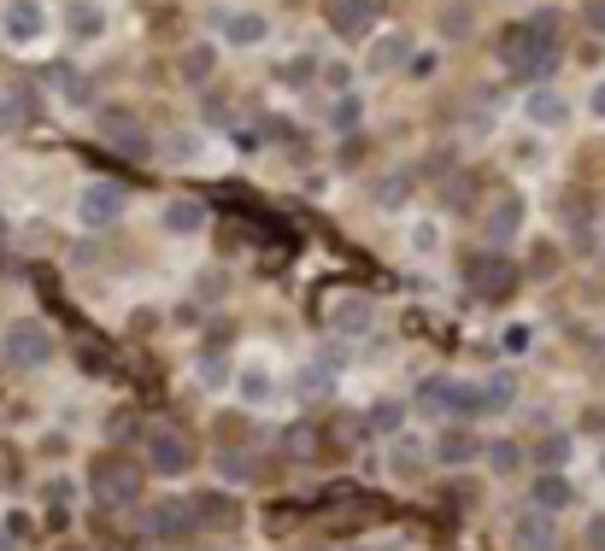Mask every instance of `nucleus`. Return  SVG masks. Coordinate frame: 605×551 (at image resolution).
<instances>
[{
    "label": "nucleus",
    "instance_id": "obj_1",
    "mask_svg": "<svg viewBox=\"0 0 605 551\" xmlns=\"http://www.w3.org/2000/svg\"><path fill=\"white\" fill-rule=\"evenodd\" d=\"M53 353H60V341H53V329L41 317H12L7 335H0V358L12 370H48Z\"/></svg>",
    "mask_w": 605,
    "mask_h": 551
},
{
    "label": "nucleus",
    "instance_id": "obj_2",
    "mask_svg": "<svg viewBox=\"0 0 605 551\" xmlns=\"http://www.w3.org/2000/svg\"><path fill=\"white\" fill-rule=\"evenodd\" d=\"M417 411H424V417H465V423H477V417H482V387L477 382H458V375H424V382H417Z\"/></svg>",
    "mask_w": 605,
    "mask_h": 551
},
{
    "label": "nucleus",
    "instance_id": "obj_3",
    "mask_svg": "<svg viewBox=\"0 0 605 551\" xmlns=\"http://www.w3.org/2000/svg\"><path fill=\"white\" fill-rule=\"evenodd\" d=\"M89 492L100 504H112V511H124V504L141 499V470L129 458H118V452H100L89 463Z\"/></svg>",
    "mask_w": 605,
    "mask_h": 551
},
{
    "label": "nucleus",
    "instance_id": "obj_4",
    "mask_svg": "<svg viewBox=\"0 0 605 551\" xmlns=\"http://www.w3.org/2000/svg\"><path fill=\"white\" fill-rule=\"evenodd\" d=\"M0 36H7V48L30 53L41 41L53 36V12L41 7V0H7V12H0Z\"/></svg>",
    "mask_w": 605,
    "mask_h": 551
},
{
    "label": "nucleus",
    "instance_id": "obj_5",
    "mask_svg": "<svg viewBox=\"0 0 605 551\" xmlns=\"http://www.w3.org/2000/svg\"><path fill=\"white\" fill-rule=\"evenodd\" d=\"M194 528H200L194 499H153V504H141V534H148V540H160V546L189 540Z\"/></svg>",
    "mask_w": 605,
    "mask_h": 551
},
{
    "label": "nucleus",
    "instance_id": "obj_6",
    "mask_svg": "<svg viewBox=\"0 0 605 551\" xmlns=\"http://www.w3.org/2000/svg\"><path fill=\"white\" fill-rule=\"evenodd\" d=\"M71 212H77V223H83V229H94V235H100V229L124 223L129 200H124V188H118V182L100 177V182H83V188H77V206H71Z\"/></svg>",
    "mask_w": 605,
    "mask_h": 551
},
{
    "label": "nucleus",
    "instance_id": "obj_7",
    "mask_svg": "<svg viewBox=\"0 0 605 551\" xmlns=\"http://www.w3.org/2000/svg\"><path fill=\"white\" fill-rule=\"evenodd\" d=\"M141 458H148V470L160 475V482H177V475L194 470V446H189V434H177V428H148Z\"/></svg>",
    "mask_w": 605,
    "mask_h": 551
},
{
    "label": "nucleus",
    "instance_id": "obj_8",
    "mask_svg": "<svg viewBox=\"0 0 605 551\" xmlns=\"http://www.w3.org/2000/svg\"><path fill=\"white\" fill-rule=\"evenodd\" d=\"M400 65H412V30H382L365 48V77H394Z\"/></svg>",
    "mask_w": 605,
    "mask_h": 551
},
{
    "label": "nucleus",
    "instance_id": "obj_9",
    "mask_svg": "<svg viewBox=\"0 0 605 551\" xmlns=\"http://www.w3.org/2000/svg\"><path fill=\"white\" fill-rule=\"evenodd\" d=\"M506 546H512V551H558L553 516H541V511H517V516L506 522Z\"/></svg>",
    "mask_w": 605,
    "mask_h": 551
},
{
    "label": "nucleus",
    "instance_id": "obj_10",
    "mask_svg": "<svg viewBox=\"0 0 605 551\" xmlns=\"http://www.w3.org/2000/svg\"><path fill=\"white\" fill-rule=\"evenodd\" d=\"M377 7L382 0H324V18H329L336 36L358 41V36H370V24H377Z\"/></svg>",
    "mask_w": 605,
    "mask_h": 551
},
{
    "label": "nucleus",
    "instance_id": "obj_11",
    "mask_svg": "<svg viewBox=\"0 0 605 551\" xmlns=\"http://www.w3.org/2000/svg\"><path fill=\"white\" fill-rule=\"evenodd\" d=\"M570 504H576V487L565 482V470H541L535 475V487H529V511H541V516H565L570 511Z\"/></svg>",
    "mask_w": 605,
    "mask_h": 551
},
{
    "label": "nucleus",
    "instance_id": "obj_12",
    "mask_svg": "<svg viewBox=\"0 0 605 551\" xmlns=\"http://www.w3.org/2000/svg\"><path fill=\"white\" fill-rule=\"evenodd\" d=\"M160 229H165L171 241H194L200 229H206V206H200V200H189V194L165 200V206H160Z\"/></svg>",
    "mask_w": 605,
    "mask_h": 551
},
{
    "label": "nucleus",
    "instance_id": "obj_13",
    "mask_svg": "<svg viewBox=\"0 0 605 551\" xmlns=\"http://www.w3.org/2000/svg\"><path fill=\"white\" fill-rule=\"evenodd\" d=\"M265 41H270V18H265V12L241 7V12H229V18H224V48L248 53V48H265Z\"/></svg>",
    "mask_w": 605,
    "mask_h": 551
},
{
    "label": "nucleus",
    "instance_id": "obj_14",
    "mask_svg": "<svg viewBox=\"0 0 605 551\" xmlns=\"http://www.w3.org/2000/svg\"><path fill=\"white\" fill-rule=\"evenodd\" d=\"M517 235H524V200H494L482 217V241L488 246H512Z\"/></svg>",
    "mask_w": 605,
    "mask_h": 551
},
{
    "label": "nucleus",
    "instance_id": "obj_15",
    "mask_svg": "<svg viewBox=\"0 0 605 551\" xmlns=\"http://www.w3.org/2000/svg\"><path fill=\"white\" fill-rule=\"evenodd\" d=\"M212 71H218V41H194V48L177 53V77L200 89V82H212Z\"/></svg>",
    "mask_w": 605,
    "mask_h": 551
},
{
    "label": "nucleus",
    "instance_id": "obj_16",
    "mask_svg": "<svg viewBox=\"0 0 605 551\" xmlns=\"http://www.w3.org/2000/svg\"><path fill=\"white\" fill-rule=\"evenodd\" d=\"M65 30H71V41L89 48V41L106 36V7H100V0H77V7L65 12Z\"/></svg>",
    "mask_w": 605,
    "mask_h": 551
},
{
    "label": "nucleus",
    "instance_id": "obj_17",
    "mask_svg": "<svg viewBox=\"0 0 605 551\" xmlns=\"http://www.w3.org/2000/svg\"><path fill=\"white\" fill-rule=\"evenodd\" d=\"M524 118L535 124V129H558V124L570 118V106H565V94H558V89H529Z\"/></svg>",
    "mask_w": 605,
    "mask_h": 551
},
{
    "label": "nucleus",
    "instance_id": "obj_18",
    "mask_svg": "<svg viewBox=\"0 0 605 551\" xmlns=\"http://www.w3.org/2000/svg\"><path fill=\"white\" fill-rule=\"evenodd\" d=\"M100 136H106V148H118V153H148V136H141V124L136 118H124V112H106L100 118Z\"/></svg>",
    "mask_w": 605,
    "mask_h": 551
},
{
    "label": "nucleus",
    "instance_id": "obj_19",
    "mask_svg": "<svg viewBox=\"0 0 605 551\" xmlns=\"http://www.w3.org/2000/svg\"><path fill=\"white\" fill-rule=\"evenodd\" d=\"M512 282H517V276H512L506 258H482V265L470 270V287H477V294H488V299H506Z\"/></svg>",
    "mask_w": 605,
    "mask_h": 551
},
{
    "label": "nucleus",
    "instance_id": "obj_20",
    "mask_svg": "<svg viewBox=\"0 0 605 551\" xmlns=\"http://www.w3.org/2000/svg\"><path fill=\"white\" fill-rule=\"evenodd\" d=\"M477 452H482V446H477V434H470V428H446L436 440V458L453 463V470H458V463H477Z\"/></svg>",
    "mask_w": 605,
    "mask_h": 551
},
{
    "label": "nucleus",
    "instance_id": "obj_21",
    "mask_svg": "<svg viewBox=\"0 0 605 551\" xmlns=\"http://www.w3.org/2000/svg\"><path fill=\"white\" fill-rule=\"evenodd\" d=\"M236 394L248 399V405H270V399H277V375H270L265 364H248V370L236 375Z\"/></svg>",
    "mask_w": 605,
    "mask_h": 551
},
{
    "label": "nucleus",
    "instance_id": "obj_22",
    "mask_svg": "<svg viewBox=\"0 0 605 551\" xmlns=\"http://www.w3.org/2000/svg\"><path fill=\"white\" fill-rule=\"evenodd\" d=\"M336 329H341V335H370V329H377V306H370V299H341V306H336Z\"/></svg>",
    "mask_w": 605,
    "mask_h": 551
},
{
    "label": "nucleus",
    "instance_id": "obj_23",
    "mask_svg": "<svg viewBox=\"0 0 605 551\" xmlns=\"http://www.w3.org/2000/svg\"><path fill=\"white\" fill-rule=\"evenodd\" d=\"M482 417H494V411H506V405L517 399V382H512V375L506 370H494V375H482Z\"/></svg>",
    "mask_w": 605,
    "mask_h": 551
},
{
    "label": "nucleus",
    "instance_id": "obj_24",
    "mask_svg": "<svg viewBox=\"0 0 605 551\" xmlns=\"http://www.w3.org/2000/svg\"><path fill=\"white\" fill-rule=\"evenodd\" d=\"M482 458H488V475H500V482L524 470V446H517V440H494V446H482Z\"/></svg>",
    "mask_w": 605,
    "mask_h": 551
},
{
    "label": "nucleus",
    "instance_id": "obj_25",
    "mask_svg": "<svg viewBox=\"0 0 605 551\" xmlns=\"http://www.w3.org/2000/svg\"><path fill=\"white\" fill-rule=\"evenodd\" d=\"M424 446H417V440H400L394 446V475H400V482H417V475H424Z\"/></svg>",
    "mask_w": 605,
    "mask_h": 551
},
{
    "label": "nucleus",
    "instance_id": "obj_26",
    "mask_svg": "<svg viewBox=\"0 0 605 551\" xmlns=\"http://www.w3.org/2000/svg\"><path fill=\"white\" fill-rule=\"evenodd\" d=\"M535 463L541 470H565L570 463V434H546V440L535 446Z\"/></svg>",
    "mask_w": 605,
    "mask_h": 551
},
{
    "label": "nucleus",
    "instance_id": "obj_27",
    "mask_svg": "<svg viewBox=\"0 0 605 551\" xmlns=\"http://www.w3.org/2000/svg\"><path fill=\"white\" fill-rule=\"evenodd\" d=\"M18 124H24V100L0 94V136H18Z\"/></svg>",
    "mask_w": 605,
    "mask_h": 551
},
{
    "label": "nucleus",
    "instance_id": "obj_28",
    "mask_svg": "<svg viewBox=\"0 0 605 551\" xmlns=\"http://www.w3.org/2000/svg\"><path fill=\"white\" fill-rule=\"evenodd\" d=\"M436 246H441V229H436V223H429V217H424V223L412 229V253H436Z\"/></svg>",
    "mask_w": 605,
    "mask_h": 551
},
{
    "label": "nucleus",
    "instance_id": "obj_29",
    "mask_svg": "<svg viewBox=\"0 0 605 551\" xmlns=\"http://www.w3.org/2000/svg\"><path fill=\"white\" fill-rule=\"evenodd\" d=\"M200 382H206V387H224V382H229V370H218V364L206 358V364H200Z\"/></svg>",
    "mask_w": 605,
    "mask_h": 551
},
{
    "label": "nucleus",
    "instance_id": "obj_30",
    "mask_svg": "<svg viewBox=\"0 0 605 551\" xmlns=\"http://www.w3.org/2000/svg\"><path fill=\"white\" fill-rule=\"evenodd\" d=\"M588 112H594V118H605V77L594 82V89H588Z\"/></svg>",
    "mask_w": 605,
    "mask_h": 551
},
{
    "label": "nucleus",
    "instance_id": "obj_31",
    "mask_svg": "<svg viewBox=\"0 0 605 551\" xmlns=\"http://www.w3.org/2000/svg\"><path fill=\"white\" fill-rule=\"evenodd\" d=\"M588 540H594V546H600V551H605V516H600V522H594V528H588Z\"/></svg>",
    "mask_w": 605,
    "mask_h": 551
},
{
    "label": "nucleus",
    "instance_id": "obj_32",
    "mask_svg": "<svg viewBox=\"0 0 605 551\" xmlns=\"http://www.w3.org/2000/svg\"><path fill=\"white\" fill-rule=\"evenodd\" d=\"M588 18H594V30H605V7H594V12H588Z\"/></svg>",
    "mask_w": 605,
    "mask_h": 551
},
{
    "label": "nucleus",
    "instance_id": "obj_33",
    "mask_svg": "<svg viewBox=\"0 0 605 551\" xmlns=\"http://www.w3.org/2000/svg\"><path fill=\"white\" fill-rule=\"evenodd\" d=\"M600 475H605V452H600Z\"/></svg>",
    "mask_w": 605,
    "mask_h": 551
}]
</instances>
